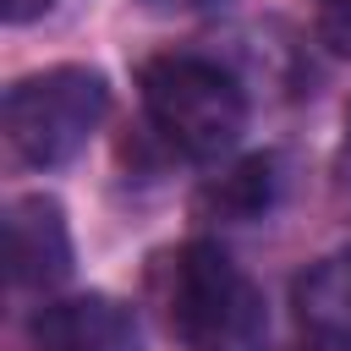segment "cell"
Returning a JSON list of instances; mask_svg holds the SVG:
<instances>
[{
    "mask_svg": "<svg viewBox=\"0 0 351 351\" xmlns=\"http://www.w3.org/2000/svg\"><path fill=\"white\" fill-rule=\"evenodd\" d=\"M165 318L186 351H258L269 329L263 291L208 241H192L170 258Z\"/></svg>",
    "mask_w": 351,
    "mask_h": 351,
    "instance_id": "6da1fadb",
    "label": "cell"
},
{
    "mask_svg": "<svg viewBox=\"0 0 351 351\" xmlns=\"http://www.w3.org/2000/svg\"><path fill=\"white\" fill-rule=\"evenodd\" d=\"M137 88H143V110H148L154 132L186 159L225 154L247 126V99L236 88V77L214 60L159 55L143 66Z\"/></svg>",
    "mask_w": 351,
    "mask_h": 351,
    "instance_id": "7a4b0ae2",
    "label": "cell"
},
{
    "mask_svg": "<svg viewBox=\"0 0 351 351\" xmlns=\"http://www.w3.org/2000/svg\"><path fill=\"white\" fill-rule=\"evenodd\" d=\"M110 110V82L93 66H49L5 93V137L16 159L49 170L66 165Z\"/></svg>",
    "mask_w": 351,
    "mask_h": 351,
    "instance_id": "3957f363",
    "label": "cell"
},
{
    "mask_svg": "<svg viewBox=\"0 0 351 351\" xmlns=\"http://www.w3.org/2000/svg\"><path fill=\"white\" fill-rule=\"evenodd\" d=\"M5 263L16 285H60L71 274V230H66V208L44 192L11 197L5 208Z\"/></svg>",
    "mask_w": 351,
    "mask_h": 351,
    "instance_id": "277c9868",
    "label": "cell"
},
{
    "mask_svg": "<svg viewBox=\"0 0 351 351\" xmlns=\"http://www.w3.org/2000/svg\"><path fill=\"white\" fill-rule=\"evenodd\" d=\"M38 351H137V318L115 296H66L33 313Z\"/></svg>",
    "mask_w": 351,
    "mask_h": 351,
    "instance_id": "5b68a950",
    "label": "cell"
},
{
    "mask_svg": "<svg viewBox=\"0 0 351 351\" xmlns=\"http://www.w3.org/2000/svg\"><path fill=\"white\" fill-rule=\"evenodd\" d=\"M296 318L324 346L351 351V252H335L296 280Z\"/></svg>",
    "mask_w": 351,
    "mask_h": 351,
    "instance_id": "8992f818",
    "label": "cell"
},
{
    "mask_svg": "<svg viewBox=\"0 0 351 351\" xmlns=\"http://www.w3.org/2000/svg\"><path fill=\"white\" fill-rule=\"evenodd\" d=\"M274 203V159L258 154V159H241L230 176H219L214 186H203L197 208L203 214H219V219H252Z\"/></svg>",
    "mask_w": 351,
    "mask_h": 351,
    "instance_id": "52a82bcc",
    "label": "cell"
},
{
    "mask_svg": "<svg viewBox=\"0 0 351 351\" xmlns=\"http://www.w3.org/2000/svg\"><path fill=\"white\" fill-rule=\"evenodd\" d=\"M318 5V33L329 38L335 55H351V0H313Z\"/></svg>",
    "mask_w": 351,
    "mask_h": 351,
    "instance_id": "ba28073f",
    "label": "cell"
},
{
    "mask_svg": "<svg viewBox=\"0 0 351 351\" xmlns=\"http://www.w3.org/2000/svg\"><path fill=\"white\" fill-rule=\"evenodd\" d=\"M55 0H5V22H33V16H44Z\"/></svg>",
    "mask_w": 351,
    "mask_h": 351,
    "instance_id": "9c48e42d",
    "label": "cell"
},
{
    "mask_svg": "<svg viewBox=\"0 0 351 351\" xmlns=\"http://www.w3.org/2000/svg\"><path fill=\"white\" fill-rule=\"evenodd\" d=\"M148 5H159V11H192V5H214V0H148Z\"/></svg>",
    "mask_w": 351,
    "mask_h": 351,
    "instance_id": "30bf717a",
    "label": "cell"
},
{
    "mask_svg": "<svg viewBox=\"0 0 351 351\" xmlns=\"http://www.w3.org/2000/svg\"><path fill=\"white\" fill-rule=\"evenodd\" d=\"M346 132H351V110H346Z\"/></svg>",
    "mask_w": 351,
    "mask_h": 351,
    "instance_id": "8fae6325",
    "label": "cell"
}]
</instances>
